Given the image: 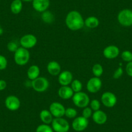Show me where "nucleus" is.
I'll return each instance as SVG.
<instances>
[{
	"label": "nucleus",
	"instance_id": "obj_19",
	"mask_svg": "<svg viewBox=\"0 0 132 132\" xmlns=\"http://www.w3.org/2000/svg\"><path fill=\"white\" fill-rule=\"evenodd\" d=\"M40 69L36 65H30L28 69L27 72V75L28 78L31 81L40 77Z\"/></svg>",
	"mask_w": 132,
	"mask_h": 132
},
{
	"label": "nucleus",
	"instance_id": "obj_4",
	"mask_svg": "<svg viewBox=\"0 0 132 132\" xmlns=\"http://www.w3.org/2000/svg\"><path fill=\"white\" fill-rule=\"evenodd\" d=\"M117 21L123 27L132 26V10L124 9L120 11L117 15Z\"/></svg>",
	"mask_w": 132,
	"mask_h": 132
},
{
	"label": "nucleus",
	"instance_id": "obj_34",
	"mask_svg": "<svg viewBox=\"0 0 132 132\" xmlns=\"http://www.w3.org/2000/svg\"><path fill=\"white\" fill-rule=\"evenodd\" d=\"M126 72L129 77H132V61L128 62L126 66Z\"/></svg>",
	"mask_w": 132,
	"mask_h": 132
},
{
	"label": "nucleus",
	"instance_id": "obj_37",
	"mask_svg": "<svg viewBox=\"0 0 132 132\" xmlns=\"http://www.w3.org/2000/svg\"><path fill=\"white\" fill-rule=\"evenodd\" d=\"M22 2H32V0H21Z\"/></svg>",
	"mask_w": 132,
	"mask_h": 132
},
{
	"label": "nucleus",
	"instance_id": "obj_12",
	"mask_svg": "<svg viewBox=\"0 0 132 132\" xmlns=\"http://www.w3.org/2000/svg\"><path fill=\"white\" fill-rule=\"evenodd\" d=\"M49 110L54 118H60L65 115V108L60 102H54L51 104Z\"/></svg>",
	"mask_w": 132,
	"mask_h": 132
},
{
	"label": "nucleus",
	"instance_id": "obj_15",
	"mask_svg": "<svg viewBox=\"0 0 132 132\" xmlns=\"http://www.w3.org/2000/svg\"><path fill=\"white\" fill-rule=\"evenodd\" d=\"M58 80L62 86H69L73 80V74L71 72L68 70L62 71L58 75Z\"/></svg>",
	"mask_w": 132,
	"mask_h": 132
},
{
	"label": "nucleus",
	"instance_id": "obj_10",
	"mask_svg": "<svg viewBox=\"0 0 132 132\" xmlns=\"http://www.w3.org/2000/svg\"><path fill=\"white\" fill-rule=\"evenodd\" d=\"M5 105L9 110L14 111L20 109L21 106V102L18 96L15 95H9L5 98Z\"/></svg>",
	"mask_w": 132,
	"mask_h": 132
},
{
	"label": "nucleus",
	"instance_id": "obj_18",
	"mask_svg": "<svg viewBox=\"0 0 132 132\" xmlns=\"http://www.w3.org/2000/svg\"><path fill=\"white\" fill-rule=\"evenodd\" d=\"M47 70L48 73L52 76H58L62 72L61 65L56 61H51L47 65Z\"/></svg>",
	"mask_w": 132,
	"mask_h": 132
},
{
	"label": "nucleus",
	"instance_id": "obj_1",
	"mask_svg": "<svg viewBox=\"0 0 132 132\" xmlns=\"http://www.w3.org/2000/svg\"><path fill=\"white\" fill-rule=\"evenodd\" d=\"M66 26L73 31L79 30L84 26V20L80 12L77 11H71L65 17Z\"/></svg>",
	"mask_w": 132,
	"mask_h": 132
},
{
	"label": "nucleus",
	"instance_id": "obj_20",
	"mask_svg": "<svg viewBox=\"0 0 132 132\" xmlns=\"http://www.w3.org/2000/svg\"><path fill=\"white\" fill-rule=\"evenodd\" d=\"M40 119L43 124H51L54 119V117L53 116L49 110H43L40 113Z\"/></svg>",
	"mask_w": 132,
	"mask_h": 132
},
{
	"label": "nucleus",
	"instance_id": "obj_26",
	"mask_svg": "<svg viewBox=\"0 0 132 132\" xmlns=\"http://www.w3.org/2000/svg\"><path fill=\"white\" fill-rule=\"evenodd\" d=\"M77 114L78 113L76 109L73 108H65L64 116H65L68 119H75L77 117Z\"/></svg>",
	"mask_w": 132,
	"mask_h": 132
},
{
	"label": "nucleus",
	"instance_id": "obj_32",
	"mask_svg": "<svg viewBox=\"0 0 132 132\" xmlns=\"http://www.w3.org/2000/svg\"><path fill=\"white\" fill-rule=\"evenodd\" d=\"M8 65V61L7 59L4 56L0 54V71L4 70L7 68Z\"/></svg>",
	"mask_w": 132,
	"mask_h": 132
},
{
	"label": "nucleus",
	"instance_id": "obj_36",
	"mask_svg": "<svg viewBox=\"0 0 132 132\" xmlns=\"http://www.w3.org/2000/svg\"><path fill=\"white\" fill-rule=\"evenodd\" d=\"M3 32H4V30H3V29L2 27V26L0 25V36H2V35H3Z\"/></svg>",
	"mask_w": 132,
	"mask_h": 132
},
{
	"label": "nucleus",
	"instance_id": "obj_21",
	"mask_svg": "<svg viewBox=\"0 0 132 132\" xmlns=\"http://www.w3.org/2000/svg\"><path fill=\"white\" fill-rule=\"evenodd\" d=\"M11 11L14 14H18L23 9V2L21 0H13L11 4Z\"/></svg>",
	"mask_w": 132,
	"mask_h": 132
},
{
	"label": "nucleus",
	"instance_id": "obj_27",
	"mask_svg": "<svg viewBox=\"0 0 132 132\" xmlns=\"http://www.w3.org/2000/svg\"><path fill=\"white\" fill-rule=\"evenodd\" d=\"M36 132H54V130L49 124H42L36 128Z\"/></svg>",
	"mask_w": 132,
	"mask_h": 132
},
{
	"label": "nucleus",
	"instance_id": "obj_8",
	"mask_svg": "<svg viewBox=\"0 0 132 132\" xmlns=\"http://www.w3.org/2000/svg\"><path fill=\"white\" fill-rule=\"evenodd\" d=\"M37 38L34 35L27 34L25 35L20 38V44L21 47L25 49H32L37 44Z\"/></svg>",
	"mask_w": 132,
	"mask_h": 132
},
{
	"label": "nucleus",
	"instance_id": "obj_30",
	"mask_svg": "<svg viewBox=\"0 0 132 132\" xmlns=\"http://www.w3.org/2000/svg\"><path fill=\"white\" fill-rule=\"evenodd\" d=\"M7 49H8L9 51L11 52V53H14L15 52L18 50V49L20 47L18 46V44L16 42L11 41L7 44Z\"/></svg>",
	"mask_w": 132,
	"mask_h": 132
},
{
	"label": "nucleus",
	"instance_id": "obj_3",
	"mask_svg": "<svg viewBox=\"0 0 132 132\" xmlns=\"http://www.w3.org/2000/svg\"><path fill=\"white\" fill-rule=\"evenodd\" d=\"M72 101L75 106L79 108H84L87 107L90 102V99L88 95L82 91L75 93L72 97Z\"/></svg>",
	"mask_w": 132,
	"mask_h": 132
},
{
	"label": "nucleus",
	"instance_id": "obj_29",
	"mask_svg": "<svg viewBox=\"0 0 132 132\" xmlns=\"http://www.w3.org/2000/svg\"><path fill=\"white\" fill-rule=\"evenodd\" d=\"M89 104L90 108H91V110L94 111H98V110H99L100 108H101V102L99 101H98L97 99H93V100L90 101Z\"/></svg>",
	"mask_w": 132,
	"mask_h": 132
},
{
	"label": "nucleus",
	"instance_id": "obj_9",
	"mask_svg": "<svg viewBox=\"0 0 132 132\" xmlns=\"http://www.w3.org/2000/svg\"><path fill=\"white\" fill-rule=\"evenodd\" d=\"M102 86V80L98 77H92L87 82L86 88L91 93H96L101 90Z\"/></svg>",
	"mask_w": 132,
	"mask_h": 132
},
{
	"label": "nucleus",
	"instance_id": "obj_7",
	"mask_svg": "<svg viewBox=\"0 0 132 132\" xmlns=\"http://www.w3.org/2000/svg\"><path fill=\"white\" fill-rule=\"evenodd\" d=\"M101 102L105 107L111 108L116 105L117 98L113 93L106 91L101 96Z\"/></svg>",
	"mask_w": 132,
	"mask_h": 132
},
{
	"label": "nucleus",
	"instance_id": "obj_31",
	"mask_svg": "<svg viewBox=\"0 0 132 132\" xmlns=\"http://www.w3.org/2000/svg\"><path fill=\"white\" fill-rule=\"evenodd\" d=\"M93 110L90 107H86L83 108V111H82V117H84L86 119H89L90 117H92L93 115Z\"/></svg>",
	"mask_w": 132,
	"mask_h": 132
},
{
	"label": "nucleus",
	"instance_id": "obj_5",
	"mask_svg": "<svg viewBox=\"0 0 132 132\" xmlns=\"http://www.w3.org/2000/svg\"><path fill=\"white\" fill-rule=\"evenodd\" d=\"M51 127L55 132H68L70 129L69 123L63 118H54Z\"/></svg>",
	"mask_w": 132,
	"mask_h": 132
},
{
	"label": "nucleus",
	"instance_id": "obj_35",
	"mask_svg": "<svg viewBox=\"0 0 132 132\" xmlns=\"http://www.w3.org/2000/svg\"><path fill=\"white\" fill-rule=\"evenodd\" d=\"M7 86V84L4 80H0V91L5 89Z\"/></svg>",
	"mask_w": 132,
	"mask_h": 132
},
{
	"label": "nucleus",
	"instance_id": "obj_13",
	"mask_svg": "<svg viewBox=\"0 0 132 132\" xmlns=\"http://www.w3.org/2000/svg\"><path fill=\"white\" fill-rule=\"evenodd\" d=\"M120 54V49L117 46L110 45L104 48L103 50V55L107 59H115L117 58Z\"/></svg>",
	"mask_w": 132,
	"mask_h": 132
},
{
	"label": "nucleus",
	"instance_id": "obj_2",
	"mask_svg": "<svg viewBox=\"0 0 132 132\" xmlns=\"http://www.w3.org/2000/svg\"><path fill=\"white\" fill-rule=\"evenodd\" d=\"M30 54L29 49L20 47L14 53V60L15 63L20 66H23L27 64L30 60Z\"/></svg>",
	"mask_w": 132,
	"mask_h": 132
},
{
	"label": "nucleus",
	"instance_id": "obj_6",
	"mask_svg": "<svg viewBox=\"0 0 132 132\" xmlns=\"http://www.w3.org/2000/svg\"><path fill=\"white\" fill-rule=\"evenodd\" d=\"M31 86L35 91L38 93L45 92L49 87V82L46 78L39 77L31 82Z\"/></svg>",
	"mask_w": 132,
	"mask_h": 132
},
{
	"label": "nucleus",
	"instance_id": "obj_16",
	"mask_svg": "<svg viewBox=\"0 0 132 132\" xmlns=\"http://www.w3.org/2000/svg\"><path fill=\"white\" fill-rule=\"evenodd\" d=\"M92 119L96 124L102 125L107 122L108 115L104 111L99 110L93 113Z\"/></svg>",
	"mask_w": 132,
	"mask_h": 132
},
{
	"label": "nucleus",
	"instance_id": "obj_28",
	"mask_svg": "<svg viewBox=\"0 0 132 132\" xmlns=\"http://www.w3.org/2000/svg\"><path fill=\"white\" fill-rule=\"evenodd\" d=\"M121 58L124 62H130L132 61V53L128 50L124 51L122 53H121Z\"/></svg>",
	"mask_w": 132,
	"mask_h": 132
},
{
	"label": "nucleus",
	"instance_id": "obj_24",
	"mask_svg": "<svg viewBox=\"0 0 132 132\" xmlns=\"http://www.w3.org/2000/svg\"><path fill=\"white\" fill-rule=\"evenodd\" d=\"M92 73L95 77H100L104 73V69L102 65L100 63H95L92 67Z\"/></svg>",
	"mask_w": 132,
	"mask_h": 132
},
{
	"label": "nucleus",
	"instance_id": "obj_22",
	"mask_svg": "<svg viewBox=\"0 0 132 132\" xmlns=\"http://www.w3.org/2000/svg\"><path fill=\"white\" fill-rule=\"evenodd\" d=\"M99 20L95 16H89L84 20V25L89 29H95L99 25Z\"/></svg>",
	"mask_w": 132,
	"mask_h": 132
},
{
	"label": "nucleus",
	"instance_id": "obj_33",
	"mask_svg": "<svg viewBox=\"0 0 132 132\" xmlns=\"http://www.w3.org/2000/svg\"><path fill=\"white\" fill-rule=\"evenodd\" d=\"M123 73H124L123 69L121 67H119L114 72L113 75V78L114 79H119V78H120L122 76Z\"/></svg>",
	"mask_w": 132,
	"mask_h": 132
},
{
	"label": "nucleus",
	"instance_id": "obj_17",
	"mask_svg": "<svg viewBox=\"0 0 132 132\" xmlns=\"http://www.w3.org/2000/svg\"><path fill=\"white\" fill-rule=\"evenodd\" d=\"M75 93L71 87L69 86H61L58 91V95L60 98L63 100H69L72 98Z\"/></svg>",
	"mask_w": 132,
	"mask_h": 132
},
{
	"label": "nucleus",
	"instance_id": "obj_25",
	"mask_svg": "<svg viewBox=\"0 0 132 132\" xmlns=\"http://www.w3.org/2000/svg\"><path fill=\"white\" fill-rule=\"evenodd\" d=\"M82 86H82V84L81 82V81L78 79H75L72 81L70 87L73 89V92L78 93L80 92V91H82Z\"/></svg>",
	"mask_w": 132,
	"mask_h": 132
},
{
	"label": "nucleus",
	"instance_id": "obj_14",
	"mask_svg": "<svg viewBox=\"0 0 132 132\" xmlns=\"http://www.w3.org/2000/svg\"><path fill=\"white\" fill-rule=\"evenodd\" d=\"M50 4V0H32V6L34 10L41 13L47 11Z\"/></svg>",
	"mask_w": 132,
	"mask_h": 132
},
{
	"label": "nucleus",
	"instance_id": "obj_11",
	"mask_svg": "<svg viewBox=\"0 0 132 132\" xmlns=\"http://www.w3.org/2000/svg\"><path fill=\"white\" fill-rule=\"evenodd\" d=\"M89 125V120L84 117L80 116L75 118L72 122V128L77 132L84 131Z\"/></svg>",
	"mask_w": 132,
	"mask_h": 132
},
{
	"label": "nucleus",
	"instance_id": "obj_23",
	"mask_svg": "<svg viewBox=\"0 0 132 132\" xmlns=\"http://www.w3.org/2000/svg\"><path fill=\"white\" fill-rule=\"evenodd\" d=\"M41 18L42 21L47 24H51L54 21V16L53 12L47 10L42 13Z\"/></svg>",
	"mask_w": 132,
	"mask_h": 132
}]
</instances>
